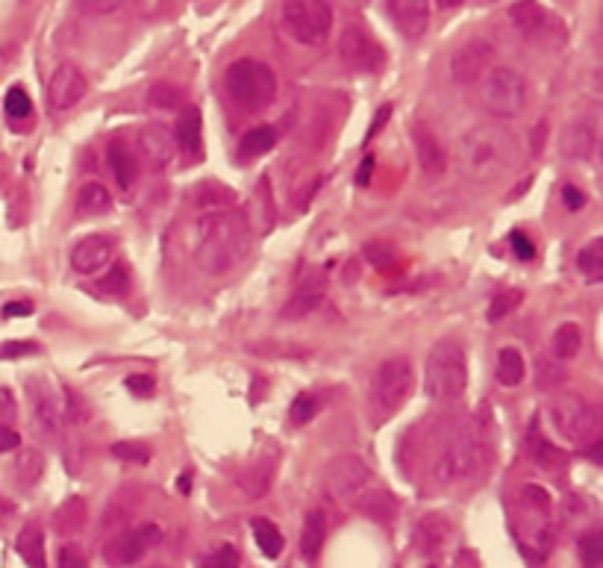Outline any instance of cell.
Wrapping results in <instances>:
<instances>
[{"label":"cell","instance_id":"cell-1","mask_svg":"<svg viewBox=\"0 0 603 568\" xmlns=\"http://www.w3.org/2000/svg\"><path fill=\"white\" fill-rule=\"evenodd\" d=\"M192 254L203 274L224 277L251 254V224L233 207L203 209L195 221Z\"/></svg>","mask_w":603,"mask_h":568},{"label":"cell","instance_id":"cell-2","mask_svg":"<svg viewBox=\"0 0 603 568\" xmlns=\"http://www.w3.org/2000/svg\"><path fill=\"white\" fill-rule=\"evenodd\" d=\"M459 168L474 183H495L503 177L515 159V136L498 124H477L459 139Z\"/></svg>","mask_w":603,"mask_h":568},{"label":"cell","instance_id":"cell-3","mask_svg":"<svg viewBox=\"0 0 603 568\" xmlns=\"http://www.w3.org/2000/svg\"><path fill=\"white\" fill-rule=\"evenodd\" d=\"M483 463H486V442L480 430L468 421H459L445 436L433 460V477L442 486H462L480 474Z\"/></svg>","mask_w":603,"mask_h":568},{"label":"cell","instance_id":"cell-4","mask_svg":"<svg viewBox=\"0 0 603 568\" xmlns=\"http://www.w3.org/2000/svg\"><path fill=\"white\" fill-rule=\"evenodd\" d=\"M424 389L436 404H448L468 389V357L465 348L453 339H442L430 348L424 362Z\"/></svg>","mask_w":603,"mask_h":568},{"label":"cell","instance_id":"cell-5","mask_svg":"<svg viewBox=\"0 0 603 568\" xmlns=\"http://www.w3.org/2000/svg\"><path fill=\"white\" fill-rule=\"evenodd\" d=\"M548 421L553 433L571 448L586 451L601 439V413L583 395H571V392L553 395L548 401Z\"/></svg>","mask_w":603,"mask_h":568},{"label":"cell","instance_id":"cell-6","mask_svg":"<svg viewBox=\"0 0 603 568\" xmlns=\"http://www.w3.org/2000/svg\"><path fill=\"white\" fill-rule=\"evenodd\" d=\"M227 98L245 112H262L277 101V74L259 59H236L224 77Z\"/></svg>","mask_w":603,"mask_h":568},{"label":"cell","instance_id":"cell-7","mask_svg":"<svg viewBox=\"0 0 603 568\" xmlns=\"http://www.w3.org/2000/svg\"><path fill=\"white\" fill-rule=\"evenodd\" d=\"M412 389H415L412 362L406 357H389L380 362L371 377V392H368V410L374 415V421H386L401 413Z\"/></svg>","mask_w":603,"mask_h":568},{"label":"cell","instance_id":"cell-8","mask_svg":"<svg viewBox=\"0 0 603 568\" xmlns=\"http://www.w3.org/2000/svg\"><path fill=\"white\" fill-rule=\"evenodd\" d=\"M530 86L515 68H489L483 74V95L480 101L495 118H515L527 106Z\"/></svg>","mask_w":603,"mask_h":568},{"label":"cell","instance_id":"cell-9","mask_svg":"<svg viewBox=\"0 0 603 568\" xmlns=\"http://www.w3.org/2000/svg\"><path fill=\"white\" fill-rule=\"evenodd\" d=\"M283 27L301 45H321L333 30V9L327 0H283Z\"/></svg>","mask_w":603,"mask_h":568},{"label":"cell","instance_id":"cell-10","mask_svg":"<svg viewBox=\"0 0 603 568\" xmlns=\"http://www.w3.org/2000/svg\"><path fill=\"white\" fill-rule=\"evenodd\" d=\"M327 492L342 507H356L359 495L371 486V468L356 454H339L324 474Z\"/></svg>","mask_w":603,"mask_h":568},{"label":"cell","instance_id":"cell-11","mask_svg":"<svg viewBox=\"0 0 603 568\" xmlns=\"http://www.w3.org/2000/svg\"><path fill=\"white\" fill-rule=\"evenodd\" d=\"M339 56L356 74H380L386 68L383 45L359 24H348L339 39Z\"/></svg>","mask_w":603,"mask_h":568},{"label":"cell","instance_id":"cell-12","mask_svg":"<svg viewBox=\"0 0 603 568\" xmlns=\"http://www.w3.org/2000/svg\"><path fill=\"white\" fill-rule=\"evenodd\" d=\"M162 542V530L156 524H139L130 530H121L118 536H112L103 548V560L109 566H133L139 560H145V554L153 551Z\"/></svg>","mask_w":603,"mask_h":568},{"label":"cell","instance_id":"cell-13","mask_svg":"<svg viewBox=\"0 0 603 568\" xmlns=\"http://www.w3.org/2000/svg\"><path fill=\"white\" fill-rule=\"evenodd\" d=\"M30 392V407L36 418V430H42L45 436H59L65 421H68V401L65 392L56 389L48 380H30L27 383Z\"/></svg>","mask_w":603,"mask_h":568},{"label":"cell","instance_id":"cell-14","mask_svg":"<svg viewBox=\"0 0 603 568\" xmlns=\"http://www.w3.org/2000/svg\"><path fill=\"white\" fill-rule=\"evenodd\" d=\"M492 62H495V45L486 39H471L451 53L448 71L456 86H474L483 80V74L492 68Z\"/></svg>","mask_w":603,"mask_h":568},{"label":"cell","instance_id":"cell-15","mask_svg":"<svg viewBox=\"0 0 603 568\" xmlns=\"http://www.w3.org/2000/svg\"><path fill=\"white\" fill-rule=\"evenodd\" d=\"M509 21L521 36L533 42H551L559 30V21H553V15L539 0H515L509 6Z\"/></svg>","mask_w":603,"mask_h":568},{"label":"cell","instance_id":"cell-16","mask_svg":"<svg viewBox=\"0 0 603 568\" xmlns=\"http://www.w3.org/2000/svg\"><path fill=\"white\" fill-rule=\"evenodd\" d=\"M118 254V242L109 233H92L86 239H80L71 251V268L83 277L98 274L101 268L112 265V259Z\"/></svg>","mask_w":603,"mask_h":568},{"label":"cell","instance_id":"cell-17","mask_svg":"<svg viewBox=\"0 0 603 568\" xmlns=\"http://www.w3.org/2000/svg\"><path fill=\"white\" fill-rule=\"evenodd\" d=\"M86 92H89L86 74L77 65H59L48 83V104L53 112H65L80 104L86 98Z\"/></svg>","mask_w":603,"mask_h":568},{"label":"cell","instance_id":"cell-18","mask_svg":"<svg viewBox=\"0 0 603 568\" xmlns=\"http://www.w3.org/2000/svg\"><path fill=\"white\" fill-rule=\"evenodd\" d=\"M598 139H601L598 112L577 115L574 121H568V127L562 133V154L568 156V159L589 162L595 156V151H598Z\"/></svg>","mask_w":603,"mask_h":568},{"label":"cell","instance_id":"cell-19","mask_svg":"<svg viewBox=\"0 0 603 568\" xmlns=\"http://www.w3.org/2000/svg\"><path fill=\"white\" fill-rule=\"evenodd\" d=\"M412 148H415V159L427 177H442L448 171V151H445L442 139L436 136V130L427 127L424 121L412 124Z\"/></svg>","mask_w":603,"mask_h":568},{"label":"cell","instance_id":"cell-20","mask_svg":"<svg viewBox=\"0 0 603 568\" xmlns=\"http://www.w3.org/2000/svg\"><path fill=\"white\" fill-rule=\"evenodd\" d=\"M139 151L148 159V165H151L153 171H165L174 162V156H177V142H174L171 127L162 124V121L145 124L142 133H139Z\"/></svg>","mask_w":603,"mask_h":568},{"label":"cell","instance_id":"cell-21","mask_svg":"<svg viewBox=\"0 0 603 568\" xmlns=\"http://www.w3.org/2000/svg\"><path fill=\"white\" fill-rule=\"evenodd\" d=\"M327 298V277L321 271H306L298 283V289L292 292V298L283 307V318H303L309 312H315Z\"/></svg>","mask_w":603,"mask_h":568},{"label":"cell","instance_id":"cell-22","mask_svg":"<svg viewBox=\"0 0 603 568\" xmlns=\"http://www.w3.org/2000/svg\"><path fill=\"white\" fill-rule=\"evenodd\" d=\"M451 539V521L442 513H427L412 527V545L421 557H436Z\"/></svg>","mask_w":603,"mask_h":568},{"label":"cell","instance_id":"cell-23","mask_svg":"<svg viewBox=\"0 0 603 568\" xmlns=\"http://www.w3.org/2000/svg\"><path fill=\"white\" fill-rule=\"evenodd\" d=\"M389 15L406 39H421L430 27V0H389Z\"/></svg>","mask_w":603,"mask_h":568},{"label":"cell","instance_id":"cell-24","mask_svg":"<svg viewBox=\"0 0 603 568\" xmlns=\"http://www.w3.org/2000/svg\"><path fill=\"white\" fill-rule=\"evenodd\" d=\"M174 142L186 156H201L203 133H201V109L198 106H186L177 118V130H174Z\"/></svg>","mask_w":603,"mask_h":568},{"label":"cell","instance_id":"cell-25","mask_svg":"<svg viewBox=\"0 0 603 568\" xmlns=\"http://www.w3.org/2000/svg\"><path fill=\"white\" fill-rule=\"evenodd\" d=\"M86 518H89V504L80 498V495H71L68 501H62L53 513V530L65 539L77 536L83 527H86Z\"/></svg>","mask_w":603,"mask_h":568},{"label":"cell","instance_id":"cell-26","mask_svg":"<svg viewBox=\"0 0 603 568\" xmlns=\"http://www.w3.org/2000/svg\"><path fill=\"white\" fill-rule=\"evenodd\" d=\"M356 507H359L362 516H368L371 521H377V524H389V521H395V516H398V501L389 492H383V489H365L359 495Z\"/></svg>","mask_w":603,"mask_h":568},{"label":"cell","instance_id":"cell-27","mask_svg":"<svg viewBox=\"0 0 603 568\" xmlns=\"http://www.w3.org/2000/svg\"><path fill=\"white\" fill-rule=\"evenodd\" d=\"M324 539H327V516L321 510H312L303 518L301 530V557L306 563H315L321 557Z\"/></svg>","mask_w":603,"mask_h":568},{"label":"cell","instance_id":"cell-28","mask_svg":"<svg viewBox=\"0 0 603 568\" xmlns=\"http://www.w3.org/2000/svg\"><path fill=\"white\" fill-rule=\"evenodd\" d=\"M271 474H274V463H271V460H262V463H256L251 465V468H245V471H239V477H236V489H239L245 498L259 501V498H265L268 489H271Z\"/></svg>","mask_w":603,"mask_h":568},{"label":"cell","instance_id":"cell-29","mask_svg":"<svg viewBox=\"0 0 603 568\" xmlns=\"http://www.w3.org/2000/svg\"><path fill=\"white\" fill-rule=\"evenodd\" d=\"M74 209L80 218H98V215H106L112 209V195L103 183H83L77 192Z\"/></svg>","mask_w":603,"mask_h":568},{"label":"cell","instance_id":"cell-30","mask_svg":"<svg viewBox=\"0 0 603 568\" xmlns=\"http://www.w3.org/2000/svg\"><path fill=\"white\" fill-rule=\"evenodd\" d=\"M106 162H109V171H112L118 189H130L133 180H136V156H133V151L124 142H109Z\"/></svg>","mask_w":603,"mask_h":568},{"label":"cell","instance_id":"cell-31","mask_svg":"<svg viewBox=\"0 0 603 568\" xmlns=\"http://www.w3.org/2000/svg\"><path fill=\"white\" fill-rule=\"evenodd\" d=\"M583 351V327L577 321H565L553 330L551 354L553 360H574Z\"/></svg>","mask_w":603,"mask_h":568},{"label":"cell","instance_id":"cell-32","mask_svg":"<svg viewBox=\"0 0 603 568\" xmlns=\"http://www.w3.org/2000/svg\"><path fill=\"white\" fill-rule=\"evenodd\" d=\"M15 551L21 554V560L27 566H45V539H42V530L39 524H24L21 533H18V542H15Z\"/></svg>","mask_w":603,"mask_h":568},{"label":"cell","instance_id":"cell-33","mask_svg":"<svg viewBox=\"0 0 603 568\" xmlns=\"http://www.w3.org/2000/svg\"><path fill=\"white\" fill-rule=\"evenodd\" d=\"M495 374H498V383L506 389H515L524 383L527 377V362L521 357L518 348H503L498 354V365H495Z\"/></svg>","mask_w":603,"mask_h":568},{"label":"cell","instance_id":"cell-34","mask_svg":"<svg viewBox=\"0 0 603 568\" xmlns=\"http://www.w3.org/2000/svg\"><path fill=\"white\" fill-rule=\"evenodd\" d=\"M251 527H253V539H256L259 551H262L268 560H277V557L283 554V548H286V539H283L280 527H277L274 521H268V518H262V516L253 518Z\"/></svg>","mask_w":603,"mask_h":568},{"label":"cell","instance_id":"cell-35","mask_svg":"<svg viewBox=\"0 0 603 568\" xmlns=\"http://www.w3.org/2000/svg\"><path fill=\"white\" fill-rule=\"evenodd\" d=\"M577 271L589 286H598L603 280V239H592L580 254H577Z\"/></svg>","mask_w":603,"mask_h":568},{"label":"cell","instance_id":"cell-36","mask_svg":"<svg viewBox=\"0 0 603 568\" xmlns=\"http://www.w3.org/2000/svg\"><path fill=\"white\" fill-rule=\"evenodd\" d=\"M518 501H521V510H524V513H527L530 518H551L553 498L548 495V489H545V486H536V483L521 486Z\"/></svg>","mask_w":603,"mask_h":568},{"label":"cell","instance_id":"cell-37","mask_svg":"<svg viewBox=\"0 0 603 568\" xmlns=\"http://www.w3.org/2000/svg\"><path fill=\"white\" fill-rule=\"evenodd\" d=\"M274 145H277V130L274 127H253L239 142V156L242 159H256V156H265L268 151H274Z\"/></svg>","mask_w":603,"mask_h":568},{"label":"cell","instance_id":"cell-38","mask_svg":"<svg viewBox=\"0 0 603 568\" xmlns=\"http://www.w3.org/2000/svg\"><path fill=\"white\" fill-rule=\"evenodd\" d=\"M192 201L198 209L230 207V204H236V195L230 186H221V183H198L192 192Z\"/></svg>","mask_w":603,"mask_h":568},{"label":"cell","instance_id":"cell-39","mask_svg":"<svg viewBox=\"0 0 603 568\" xmlns=\"http://www.w3.org/2000/svg\"><path fill=\"white\" fill-rule=\"evenodd\" d=\"M530 454H533V460L542 465V468H548L551 474L556 471H565V454L559 451V448H553L548 439H542L539 436V430H530Z\"/></svg>","mask_w":603,"mask_h":568},{"label":"cell","instance_id":"cell-40","mask_svg":"<svg viewBox=\"0 0 603 568\" xmlns=\"http://www.w3.org/2000/svg\"><path fill=\"white\" fill-rule=\"evenodd\" d=\"M42 468H45V460H42L39 451H21V454H18V463H15V477H18L24 486H30V483H36V480L42 477Z\"/></svg>","mask_w":603,"mask_h":568},{"label":"cell","instance_id":"cell-41","mask_svg":"<svg viewBox=\"0 0 603 568\" xmlns=\"http://www.w3.org/2000/svg\"><path fill=\"white\" fill-rule=\"evenodd\" d=\"M577 551H580V563H583V566H589V568L601 566L603 563V533L601 530H589L586 536H580Z\"/></svg>","mask_w":603,"mask_h":568},{"label":"cell","instance_id":"cell-42","mask_svg":"<svg viewBox=\"0 0 603 568\" xmlns=\"http://www.w3.org/2000/svg\"><path fill=\"white\" fill-rule=\"evenodd\" d=\"M321 410V401L312 395V392H301L295 401H292V410H289V418H292V424L295 427H303V424H309L315 415Z\"/></svg>","mask_w":603,"mask_h":568},{"label":"cell","instance_id":"cell-43","mask_svg":"<svg viewBox=\"0 0 603 568\" xmlns=\"http://www.w3.org/2000/svg\"><path fill=\"white\" fill-rule=\"evenodd\" d=\"M180 98H183V92H180L177 86H171V83H156V86H151V92H148V106H151V109H177Z\"/></svg>","mask_w":603,"mask_h":568},{"label":"cell","instance_id":"cell-44","mask_svg":"<svg viewBox=\"0 0 603 568\" xmlns=\"http://www.w3.org/2000/svg\"><path fill=\"white\" fill-rule=\"evenodd\" d=\"M3 109H6V115H9V118H30V112H33V101H30V95H27L21 86H12V89L6 92Z\"/></svg>","mask_w":603,"mask_h":568},{"label":"cell","instance_id":"cell-45","mask_svg":"<svg viewBox=\"0 0 603 568\" xmlns=\"http://www.w3.org/2000/svg\"><path fill=\"white\" fill-rule=\"evenodd\" d=\"M112 457L124 460V463L145 465L151 460V448L142 445V442H118V445H112Z\"/></svg>","mask_w":603,"mask_h":568},{"label":"cell","instance_id":"cell-46","mask_svg":"<svg viewBox=\"0 0 603 568\" xmlns=\"http://www.w3.org/2000/svg\"><path fill=\"white\" fill-rule=\"evenodd\" d=\"M74 3H77V9H80L83 15L101 18V15H115V12H121V9L130 6L133 0H74Z\"/></svg>","mask_w":603,"mask_h":568},{"label":"cell","instance_id":"cell-47","mask_svg":"<svg viewBox=\"0 0 603 568\" xmlns=\"http://www.w3.org/2000/svg\"><path fill=\"white\" fill-rule=\"evenodd\" d=\"M101 289L106 292V295H112V298L127 295V289H130V277H127V271H124L121 265H112L109 274L101 280Z\"/></svg>","mask_w":603,"mask_h":568},{"label":"cell","instance_id":"cell-48","mask_svg":"<svg viewBox=\"0 0 603 568\" xmlns=\"http://www.w3.org/2000/svg\"><path fill=\"white\" fill-rule=\"evenodd\" d=\"M518 304H521V292H518V289H512V292H501V295L492 301L489 318H492V321H501L503 315H509V312L515 310Z\"/></svg>","mask_w":603,"mask_h":568},{"label":"cell","instance_id":"cell-49","mask_svg":"<svg viewBox=\"0 0 603 568\" xmlns=\"http://www.w3.org/2000/svg\"><path fill=\"white\" fill-rule=\"evenodd\" d=\"M365 259L374 265V268H380V271H389L392 268V262H395V254L386 248V245H380V242H374V245H368L365 248Z\"/></svg>","mask_w":603,"mask_h":568},{"label":"cell","instance_id":"cell-50","mask_svg":"<svg viewBox=\"0 0 603 568\" xmlns=\"http://www.w3.org/2000/svg\"><path fill=\"white\" fill-rule=\"evenodd\" d=\"M36 342H3L0 345V360H21V357H30L36 354Z\"/></svg>","mask_w":603,"mask_h":568},{"label":"cell","instance_id":"cell-51","mask_svg":"<svg viewBox=\"0 0 603 568\" xmlns=\"http://www.w3.org/2000/svg\"><path fill=\"white\" fill-rule=\"evenodd\" d=\"M509 245H512V251H515V257L524 259V262H530V259L536 257V245L521 233V230H515V233H509Z\"/></svg>","mask_w":603,"mask_h":568},{"label":"cell","instance_id":"cell-52","mask_svg":"<svg viewBox=\"0 0 603 568\" xmlns=\"http://www.w3.org/2000/svg\"><path fill=\"white\" fill-rule=\"evenodd\" d=\"M124 386H127L133 395L148 398V395H153V389H156V380H153L151 374H130V377L124 380Z\"/></svg>","mask_w":603,"mask_h":568},{"label":"cell","instance_id":"cell-53","mask_svg":"<svg viewBox=\"0 0 603 568\" xmlns=\"http://www.w3.org/2000/svg\"><path fill=\"white\" fill-rule=\"evenodd\" d=\"M203 563H206V566H239V551L230 548V545H221V548H218L215 554H209Z\"/></svg>","mask_w":603,"mask_h":568},{"label":"cell","instance_id":"cell-54","mask_svg":"<svg viewBox=\"0 0 603 568\" xmlns=\"http://www.w3.org/2000/svg\"><path fill=\"white\" fill-rule=\"evenodd\" d=\"M562 201H565V207L571 209V212H580V209L586 207V195H583L574 183H565V186H562Z\"/></svg>","mask_w":603,"mask_h":568},{"label":"cell","instance_id":"cell-55","mask_svg":"<svg viewBox=\"0 0 603 568\" xmlns=\"http://www.w3.org/2000/svg\"><path fill=\"white\" fill-rule=\"evenodd\" d=\"M18 413V407H15V395L9 392V389H3L0 386V424H9L12 418Z\"/></svg>","mask_w":603,"mask_h":568},{"label":"cell","instance_id":"cell-56","mask_svg":"<svg viewBox=\"0 0 603 568\" xmlns=\"http://www.w3.org/2000/svg\"><path fill=\"white\" fill-rule=\"evenodd\" d=\"M18 448H21V436H18L12 427L0 424V454H12V451H18Z\"/></svg>","mask_w":603,"mask_h":568},{"label":"cell","instance_id":"cell-57","mask_svg":"<svg viewBox=\"0 0 603 568\" xmlns=\"http://www.w3.org/2000/svg\"><path fill=\"white\" fill-rule=\"evenodd\" d=\"M127 518H130V510H127V507L112 504V507H106V513H103V527H121Z\"/></svg>","mask_w":603,"mask_h":568},{"label":"cell","instance_id":"cell-58","mask_svg":"<svg viewBox=\"0 0 603 568\" xmlns=\"http://www.w3.org/2000/svg\"><path fill=\"white\" fill-rule=\"evenodd\" d=\"M371 174H374V156H365V159L359 162L356 183H359V186H368V183H371Z\"/></svg>","mask_w":603,"mask_h":568},{"label":"cell","instance_id":"cell-59","mask_svg":"<svg viewBox=\"0 0 603 568\" xmlns=\"http://www.w3.org/2000/svg\"><path fill=\"white\" fill-rule=\"evenodd\" d=\"M392 115V106H383L380 112H377V118H374V124H371V130H368V136H365V142H371L380 130H383V124H386V118Z\"/></svg>","mask_w":603,"mask_h":568},{"label":"cell","instance_id":"cell-60","mask_svg":"<svg viewBox=\"0 0 603 568\" xmlns=\"http://www.w3.org/2000/svg\"><path fill=\"white\" fill-rule=\"evenodd\" d=\"M33 307L27 304V301H18V304H6L3 307V318H12V315H30Z\"/></svg>","mask_w":603,"mask_h":568},{"label":"cell","instance_id":"cell-61","mask_svg":"<svg viewBox=\"0 0 603 568\" xmlns=\"http://www.w3.org/2000/svg\"><path fill=\"white\" fill-rule=\"evenodd\" d=\"M59 563H62V566H71V568L86 566V563H83L80 557H74V554H71L68 548H62V551H59Z\"/></svg>","mask_w":603,"mask_h":568},{"label":"cell","instance_id":"cell-62","mask_svg":"<svg viewBox=\"0 0 603 568\" xmlns=\"http://www.w3.org/2000/svg\"><path fill=\"white\" fill-rule=\"evenodd\" d=\"M439 3V9H453V6H459L462 0H436Z\"/></svg>","mask_w":603,"mask_h":568},{"label":"cell","instance_id":"cell-63","mask_svg":"<svg viewBox=\"0 0 603 568\" xmlns=\"http://www.w3.org/2000/svg\"><path fill=\"white\" fill-rule=\"evenodd\" d=\"M359 3H365V0H359Z\"/></svg>","mask_w":603,"mask_h":568}]
</instances>
